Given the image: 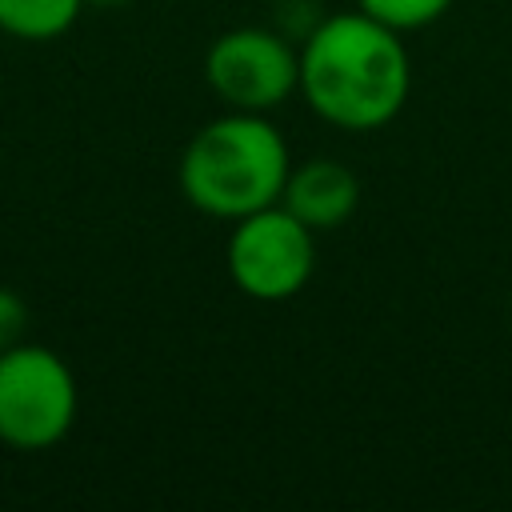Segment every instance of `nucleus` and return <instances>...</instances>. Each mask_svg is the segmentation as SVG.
<instances>
[{"label": "nucleus", "instance_id": "11", "mask_svg": "<svg viewBox=\"0 0 512 512\" xmlns=\"http://www.w3.org/2000/svg\"><path fill=\"white\" fill-rule=\"evenodd\" d=\"M508 324H512V304H508Z\"/></svg>", "mask_w": 512, "mask_h": 512}, {"label": "nucleus", "instance_id": "2", "mask_svg": "<svg viewBox=\"0 0 512 512\" xmlns=\"http://www.w3.org/2000/svg\"><path fill=\"white\" fill-rule=\"evenodd\" d=\"M288 160V140L264 112L228 108L192 132L180 152L176 180L196 212L232 224L280 200L292 168Z\"/></svg>", "mask_w": 512, "mask_h": 512}, {"label": "nucleus", "instance_id": "7", "mask_svg": "<svg viewBox=\"0 0 512 512\" xmlns=\"http://www.w3.org/2000/svg\"><path fill=\"white\" fill-rule=\"evenodd\" d=\"M80 8L84 0H0V32L32 44L56 40L76 24Z\"/></svg>", "mask_w": 512, "mask_h": 512}, {"label": "nucleus", "instance_id": "8", "mask_svg": "<svg viewBox=\"0 0 512 512\" xmlns=\"http://www.w3.org/2000/svg\"><path fill=\"white\" fill-rule=\"evenodd\" d=\"M356 8L396 32H416V28L436 24L452 8V0H356Z\"/></svg>", "mask_w": 512, "mask_h": 512}, {"label": "nucleus", "instance_id": "3", "mask_svg": "<svg viewBox=\"0 0 512 512\" xmlns=\"http://www.w3.org/2000/svg\"><path fill=\"white\" fill-rule=\"evenodd\" d=\"M80 412V388L60 352L12 344L0 352V444L16 452L56 448Z\"/></svg>", "mask_w": 512, "mask_h": 512}, {"label": "nucleus", "instance_id": "5", "mask_svg": "<svg viewBox=\"0 0 512 512\" xmlns=\"http://www.w3.org/2000/svg\"><path fill=\"white\" fill-rule=\"evenodd\" d=\"M204 80L224 108L272 112L300 84V48H292L280 28L240 24L212 40Z\"/></svg>", "mask_w": 512, "mask_h": 512}, {"label": "nucleus", "instance_id": "4", "mask_svg": "<svg viewBox=\"0 0 512 512\" xmlns=\"http://www.w3.org/2000/svg\"><path fill=\"white\" fill-rule=\"evenodd\" d=\"M224 264L232 284L260 304L292 300L316 272V232L280 200L232 220Z\"/></svg>", "mask_w": 512, "mask_h": 512}, {"label": "nucleus", "instance_id": "6", "mask_svg": "<svg viewBox=\"0 0 512 512\" xmlns=\"http://www.w3.org/2000/svg\"><path fill=\"white\" fill-rule=\"evenodd\" d=\"M280 204L300 224H308L316 236L332 232V228H340L356 212V204H360V176L344 160L308 156V160L288 168Z\"/></svg>", "mask_w": 512, "mask_h": 512}, {"label": "nucleus", "instance_id": "10", "mask_svg": "<svg viewBox=\"0 0 512 512\" xmlns=\"http://www.w3.org/2000/svg\"><path fill=\"white\" fill-rule=\"evenodd\" d=\"M84 4H92V8H124L132 0H84Z\"/></svg>", "mask_w": 512, "mask_h": 512}, {"label": "nucleus", "instance_id": "1", "mask_svg": "<svg viewBox=\"0 0 512 512\" xmlns=\"http://www.w3.org/2000/svg\"><path fill=\"white\" fill-rule=\"evenodd\" d=\"M412 64L404 32L368 12H332L304 32L300 84L304 104L332 128H384L408 100Z\"/></svg>", "mask_w": 512, "mask_h": 512}, {"label": "nucleus", "instance_id": "9", "mask_svg": "<svg viewBox=\"0 0 512 512\" xmlns=\"http://www.w3.org/2000/svg\"><path fill=\"white\" fill-rule=\"evenodd\" d=\"M24 328H28V304L0 284V352L20 344L24 340Z\"/></svg>", "mask_w": 512, "mask_h": 512}]
</instances>
